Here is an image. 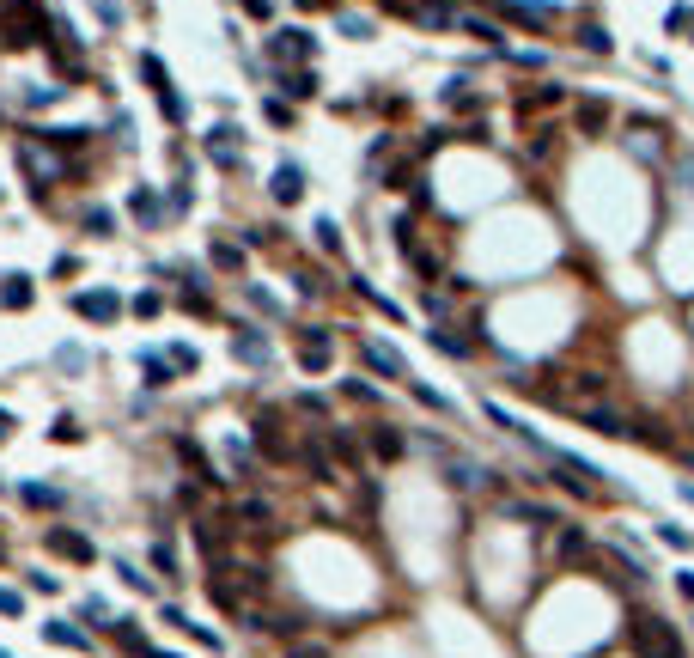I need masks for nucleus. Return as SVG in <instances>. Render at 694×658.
<instances>
[{
    "label": "nucleus",
    "instance_id": "33",
    "mask_svg": "<svg viewBox=\"0 0 694 658\" xmlns=\"http://www.w3.org/2000/svg\"><path fill=\"white\" fill-rule=\"evenodd\" d=\"M19 500H25V506H62V487H19Z\"/></svg>",
    "mask_w": 694,
    "mask_h": 658
},
{
    "label": "nucleus",
    "instance_id": "47",
    "mask_svg": "<svg viewBox=\"0 0 694 658\" xmlns=\"http://www.w3.org/2000/svg\"><path fill=\"white\" fill-rule=\"evenodd\" d=\"M79 439H86V433H79L73 421H62V427H55V446H79Z\"/></svg>",
    "mask_w": 694,
    "mask_h": 658
},
{
    "label": "nucleus",
    "instance_id": "10",
    "mask_svg": "<svg viewBox=\"0 0 694 658\" xmlns=\"http://www.w3.org/2000/svg\"><path fill=\"white\" fill-rule=\"evenodd\" d=\"M269 189H275V202H286V208H293V202H305V165L280 159V165H275V183H269Z\"/></svg>",
    "mask_w": 694,
    "mask_h": 658
},
{
    "label": "nucleus",
    "instance_id": "34",
    "mask_svg": "<svg viewBox=\"0 0 694 658\" xmlns=\"http://www.w3.org/2000/svg\"><path fill=\"white\" fill-rule=\"evenodd\" d=\"M86 232H92V238H110V232H116V213H110V208H92V213H86Z\"/></svg>",
    "mask_w": 694,
    "mask_h": 658
},
{
    "label": "nucleus",
    "instance_id": "39",
    "mask_svg": "<svg viewBox=\"0 0 694 658\" xmlns=\"http://www.w3.org/2000/svg\"><path fill=\"white\" fill-rule=\"evenodd\" d=\"M286 658H329V646H317V640H286Z\"/></svg>",
    "mask_w": 694,
    "mask_h": 658
},
{
    "label": "nucleus",
    "instance_id": "50",
    "mask_svg": "<svg viewBox=\"0 0 694 658\" xmlns=\"http://www.w3.org/2000/svg\"><path fill=\"white\" fill-rule=\"evenodd\" d=\"M269 122H275V129H286V122H293V110L280 104V98H269Z\"/></svg>",
    "mask_w": 694,
    "mask_h": 658
},
{
    "label": "nucleus",
    "instance_id": "16",
    "mask_svg": "<svg viewBox=\"0 0 694 658\" xmlns=\"http://www.w3.org/2000/svg\"><path fill=\"white\" fill-rule=\"evenodd\" d=\"M232 519H238L244 530H256V537H262V530L275 524V506H269V500H238V512H232Z\"/></svg>",
    "mask_w": 694,
    "mask_h": 658
},
{
    "label": "nucleus",
    "instance_id": "25",
    "mask_svg": "<svg viewBox=\"0 0 694 658\" xmlns=\"http://www.w3.org/2000/svg\"><path fill=\"white\" fill-rule=\"evenodd\" d=\"M627 433H633V439H640V446H670V433H664V421H627Z\"/></svg>",
    "mask_w": 694,
    "mask_h": 658
},
{
    "label": "nucleus",
    "instance_id": "38",
    "mask_svg": "<svg viewBox=\"0 0 694 658\" xmlns=\"http://www.w3.org/2000/svg\"><path fill=\"white\" fill-rule=\"evenodd\" d=\"M317 244H323V250H335V256H342V226H335V220H317Z\"/></svg>",
    "mask_w": 694,
    "mask_h": 658
},
{
    "label": "nucleus",
    "instance_id": "18",
    "mask_svg": "<svg viewBox=\"0 0 694 658\" xmlns=\"http://www.w3.org/2000/svg\"><path fill=\"white\" fill-rule=\"evenodd\" d=\"M177 451H183V463H195V470H202V482H208V487H219V482H226V476H219V470L208 463V451L195 446V439H177Z\"/></svg>",
    "mask_w": 694,
    "mask_h": 658
},
{
    "label": "nucleus",
    "instance_id": "7",
    "mask_svg": "<svg viewBox=\"0 0 694 658\" xmlns=\"http://www.w3.org/2000/svg\"><path fill=\"white\" fill-rule=\"evenodd\" d=\"M232 360H244V366H269V336H262L256 323H238V329H232Z\"/></svg>",
    "mask_w": 694,
    "mask_h": 658
},
{
    "label": "nucleus",
    "instance_id": "8",
    "mask_svg": "<svg viewBox=\"0 0 694 658\" xmlns=\"http://www.w3.org/2000/svg\"><path fill=\"white\" fill-rule=\"evenodd\" d=\"M73 312L92 317V323H116V317H122V299H116L110 287H98V293H73Z\"/></svg>",
    "mask_w": 694,
    "mask_h": 658
},
{
    "label": "nucleus",
    "instance_id": "3",
    "mask_svg": "<svg viewBox=\"0 0 694 658\" xmlns=\"http://www.w3.org/2000/svg\"><path fill=\"white\" fill-rule=\"evenodd\" d=\"M43 549H49V554H62V561H73V567H92V561H98L92 537H79L73 524H49V530H43Z\"/></svg>",
    "mask_w": 694,
    "mask_h": 658
},
{
    "label": "nucleus",
    "instance_id": "49",
    "mask_svg": "<svg viewBox=\"0 0 694 658\" xmlns=\"http://www.w3.org/2000/svg\"><path fill=\"white\" fill-rule=\"evenodd\" d=\"M19 610H25V597H19V591H0V616H19Z\"/></svg>",
    "mask_w": 694,
    "mask_h": 658
},
{
    "label": "nucleus",
    "instance_id": "36",
    "mask_svg": "<svg viewBox=\"0 0 694 658\" xmlns=\"http://www.w3.org/2000/svg\"><path fill=\"white\" fill-rule=\"evenodd\" d=\"M55 98H62V86H31V92H25V110H49Z\"/></svg>",
    "mask_w": 694,
    "mask_h": 658
},
{
    "label": "nucleus",
    "instance_id": "6",
    "mask_svg": "<svg viewBox=\"0 0 694 658\" xmlns=\"http://www.w3.org/2000/svg\"><path fill=\"white\" fill-rule=\"evenodd\" d=\"M208 597L219 604V610H226V616H250V586H232V579H226V567H213Z\"/></svg>",
    "mask_w": 694,
    "mask_h": 658
},
{
    "label": "nucleus",
    "instance_id": "45",
    "mask_svg": "<svg viewBox=\"0 0 694 658\" xmlns=\"http://www.w3.org/2000/svg\"><path fill=\"white\" fill-rule=\"evenodd\" d=\"M415 396H420V403H426V409H439V415H445V409H451V403H445V396H439V390H426V384H415Z\"/></svg>",
    "mask_w": 694,
    "mask_h": 658
},
{
    "label": "nucleus",
    "instance_id": "23",
    "mask_svg": "<svg viewBox=\"0 0 694 658\" xmlns=\"http://www.w3.org/2000/svg\"><path fill=\"white\" fill-rule=\"evenodd\" d=\"M585 537H579V530H555V561H566V567H573V561H585Z\"/></svg>",
    "mask_w": 694,
    "mask_h": 658
},
{
    "label": "nucleus",
    "instance_id": "56",
    "mask_svg": "<svg viewBox=\"0 0 694 658\" xmlns=\"http://www.w3.org/2000/svg\"><path fill=\"white\" fill-rule=\"evenodd\" d=\"M689 500H694V487H689Z\"/></svg>",
    "mask_w": 694,
    "mask_h": 658
},
{
    "label": "nucleus",
    "instance_id": "12",
    "mask_svg": "<svg viewBox=\"0 0 694 658\" xmlns=\"http://www.w3.org/2000/svg\"><path fill=\"white\" fill-rule=\"evenodd\" d=\"M359 360L372 366V372H384V379H409V366H402V354L384 342H359Z\"/></svg>",
    "mask_w": 694,
    "mask_h": 658
},
{
    "label": "nucleus",
    "instance_id": "19",
    "mask_svg": "<svg viewBox=\"0 0 694 658\" xmlns=\"http://www.w3.org/2000/svg\"><path fill=\"white\" fill-rule=\"evenodd\" d=\"M299 463L311 470V482H335V463H329V451L323 446H299Z\"/></svg>",
    "mask_w": 694,
    "mask_h": 658
},
{
    "label": "nucleus",
    "instance_id": "43",
    "mask_svg": "<svg viewBox=\"0 0 694 658\" xmlns=\"http://www.w3.org/2000/svg\"><path fill=\"white\" fill-rule=\"evenodd\" d=\"M463 31H469V37H482V43H500V31H493L487 19H463Z\"/></svg>",
    "mask_w": 694,
    "mask_h": 658
},
{
    "label": "nucleus",
    "instance_id": "1",
    "mask_svg": "<svg viewBox=\"0 0 694 658\" xmlns=\"http://www.w3.org/2000/svg\"><path fill=\"white\" fill-rule=\"evenodd\" d=\"M49 25H55V19H43V6H37V0H25V6L0 12V49H6V55H12V49H31Z\"/></svg>",
    "mask_w": 694,
    "mask_h": 658
},
{
    "label": "nucleus",
    "instance_id": "26",
    "mask_svg": "<svg viewBox=\"0 0 694 658\" xmlns=\"http://www.w3.org/2000/svg\"><path fill=\"white\" fill-rule=\"evenodd\" d=\"M280 86H286V98H317V73H311V68L280 73Z\"/></svg>",
    "mask_w": 694,
    "mask_h": 658
},
{
    "label": "nucleus",
    "instance_id": "14",
    "mask_svg": "<svg viewBox=\"0 0 694 658\" xmlns=\"http://www.w3.org/2000/svg\"><path fill=\"white\" fill-rule=\"evenodd\" d=\"M31 299H37L31 275H0V312H25Z\"/></svg>",
    "mask_w": 694,
    "mask_h": 658
},
{
    "label": "nucleus",
    "instance_id": "30",
    "mask_svg": "<svg viewBox=\"0 0 694 658\" xmlns=\"http://www.w3.org/2000/svg\"><path fill=\"white\" fill-rule=\"evenodd\" d=\"M213 269H219V275H238V269H244V250H238V244H213Z\"/></svg>",
    "mask_w": 694,
    "mask_h": 658
},
{
    "label": "nucleus",
    "instance_id": "15",
    "mask_svg": "<svg viewBox=\"0 0 694 658\" xmlns=\"http://www.w3.org/2000/svg\"><path fill=\"white\" fill-rule=\"evenodd\" d=\"M493 12L518 19V25H530V31H549V6H530V0H493Z\"/></svg>",
    "mask_w": 694,
    "mask_h": 658
},
{
    "label": "nucleus",
    "instance_id": "22",
    "mask_svg": "<svg viewBox=\"0 0 694 658\" xmlns=\"http://www.w3.org/2000/svg\"><path fill=\"white\" fill-rule=\"evenodd\" d=\"M566 390H573L579 403H597V396L609 390V379H603V372H573V384H566Z\"/></svg>",
    "mask_w": 694,
    "mask_h": 658
},
{
    "label": "nucleus",
    "instance_id": "20",
    "mask_svg": "<svg viewBox=\"0 0 694 658\" xmlns=\"http://www.w3.org/2000/svg\"><path fill=\"white\" fill-rule=\"evenodd\" d=\"M128 213H135L140 226H159V220H165V208H159L153 189H135V196H128Z\"/></svg>",
    "mask_w": 694,
    "mask_h": 658
},
{
    "label": "nucleus",
    "instance_id": "29",
    "mask_svg": "<svg viewBox=\"0 0 694 658\" xmlns=\"http://www.w3.org/2000/svg\"><path fill=\"white\" fill-rule=\"evenodd\" d=\"M579 129H585V135H597V129H609V104H597V98H585V104H579Z\"/></svg>",
    "mask_w": 694,
    "mask_h": 658
},
{
    "label": "nucleus",
    "instance_id": "4",
    "mask_svg": "<svg viewBox=\"0 0 694 658\" xmlns=\"http://www.w3.org/2000/svg\"><path fill=\"white\" fill-rule=\"evenodd\" d=\"M189 537H195V549L208 554V567H226V554H232V530H219V519H189Z\"/></svg>",
    "mask_w": 694,
    "mask_h": 658
},
{
    "label": "nucleus",
    "instance_id": "54",
    "mask_svg": "<svg viewBox=\"0 0 694 658\" xmlns=\"http://www.w3.org/2000/svg\"><path fill=\"white\" fill-rule=\"evenodd\" d=\"M305 6H329V0H305Z\"/></svg>",
    "mask_w": 694,
    "mask_h": 658
},
{
    "label": "nucleus",
    "instance_id": "40",
    "mask_svg": "<svg viewBox=\"0 0 694 658\" xmlns=\"http://www.w3.org/2000/svg\"><path fill=\"white\" fill-rule=\"evenodd\" d=\"M25 586L43 591V597H55V591H62V579H55V573H25Z\"/></svg>",
    "mask_w": 694,
    "mask_h": 658
},
{
    "label": "nucleus",
    "instance_id": "35",
    "mask_svg": "<svg viewBox=\"0 0 694 658\" xmlns=\"http://www.w3.org/2000/svg\"><path fill=\"white\" fill-rule=\"evenodd\" d=\"M116 579H122V586H128V591H153V579L140 573L135 561H116Z\"/></svg>",
    "mask_w": 694,
    "mask_h": 658
},
{
    "label": "nucleus",
    "instance_id": "52",
    "mask_svg": "<svg viewBox=\"0 0 694 658\" xmlns=\"http://www.w3.org/2000/svg\"><path fill=\"white\" fill-rule=\"evenodd\" d=\"M676 586H682V597H694V573H682V579H676Z\"/></svg>",
    "mask_w": 694,
    "mask_h": 658
},
{
    "label": "nucleus",
    "instance_id": "21",
    "mask_svg": "<svg viewBox=\"0 0 694 658\" xmlns=\"http://www.w3.org/2000/svg\"><path fill=\"white\" fill-rule=\"evenodd\" d=\"M43 640H55V646H73V653H86V646H92V634H79V628H68V622H43Z\"/></svg>",
    "mask_w": 694,
    "mask_h": 658
},
{
    "label": "nucleus",
    "instance_id": "55",
    "mask_svg": "<svg viewBox=\"0 0 694 658\" xmlns=\"http://www.w3.org/2000/svg\"><path fill=\"white\" fill-rule=\"evenodd\" d=\"M0 658H12V653H6V646H0Z\"/></svg>",
    "mask_w": 694,
    "mask_h": 658
},
{
    "label": "nucleus",
    "instance_id": "13",
    "mask_svg": "<svg viewBox=\"0 0 694 658\" xmlns=\"http://www.w3.org/2000/svg\"><path fill=\"white\" fill-rule=\"evenodd\" d=\"M579 421H585L591 433H609V439H616V433H627V415H622V409H609V403H585V409H579Z\"/></svg>",
    "mask_w": 694,
    "mask_h": 658
},
{
    "label": "nucleus",
    "instance_id": "5",
    "mask_svg": "<svg viewBox=\"0 0 694 658\" xmlns=\"http://www.w3.org/2000/svg\"><path fill=\"white\" fill-rule=\"evenodd\" d=\"M329 360H335V342H329V329L305 323V329H299V366H305V372H329Z\"/></svg>",
    "mask_w": 694,
    "mask_h": 658
},
{
    "label": "nucleus",
    "instance_id": "44",
    "mask_svg": "<svg viewBox=\"0 0 694 658\" xmlns=\"http://www.w3.org/2000/svg\"><path fill=\"white\" fill-rule=\"evenodd\" d=\"M171 366H183V372H195L202 360H195V347H183V342H177V347H171Z\"/></svg>",
    "mask_w": 694,
    "mask_h": 658
},
{
    "label": "nucleus",
    "instance_id": "53",
    "mask_svg": "<svg viewBox=\"0 0 694 658\" xmlns=\"http://www.w3.org/2000/svg\"><path fill=\"white\" fill-rule=\"evenodd\" d=\"M426 6H433V12H451V0H426Z\"/></svg>",
    "mask_w": 694,
    "mask_h": 658
},
{
    "label": "nucleus",
    "instance_id": "46",
    "mask_svg": "<svg viewBox=\"0 0 694 658\" xmlns=\"http://www.w3.org/2000/svg\"><path fill=\"white\" fill-rule=\"evenodd\" d=\"M342 390H347V396H353V403H372V396H378V390H372V384H359V379H347Z\"/></svg>",
    "mask_w": 694,
    "mask_h": 658
},
{
    "label": "nucleus",
    "instance_id": "37",
    "mask_svg": "<svg viewBox=\"0 0 694 658\" xmlns=\"http://www.w3.org/2000/svg\"><path fill=\"white\" fill-rule=\"evenodd\" d=\"M153 567H159L165 579H177V549L171 543H153Z\"/></svg>",
    "mask_w": 694,
    "mask_h": 658
},
{
    "label": "nucleus",
    "instance_id": "17",
    "mask_svg": "<svg viewBox=\"0 0 694 658\" xmlns=\"http://www.w3.org/2000/svg\"><path fill=\"white\" fill-rule=\"evenodd\" d=\"M43 146H68V153H79L86 140H92V129H31Z\"/></svg>",
    "mask_w": 694,
    "mask_h": 658
},
{
    "label": "nucleus",
    "instance_id": "32",
    "mask_svg": "<svg viewBox=\"0 0 694 658\" xmlns=\"http://www.w3.org/2000/svg\"><path fill=\"white\" fill-rule=\"evenodd\" d=\"M329 451H335V457H342L347 470H359V446H353V439H347V433H335V427H329Z\"/></svg>",
    "mask_w": 694,
    "mask_h": 658
},
{
    "label": "nucleus",
    "instance_id": "2",
    "mask_svg": "<svg viewBox=\"0 0 694 658\" xmlns=\"http://www.w3.org/2000/svg\"><path fill=\"white\" fill-rule=\"evenodd\" d=\"M256 451H262L269 463H299V446H293V433L280 427L275 409H262V415H256Z\"/></svg>",
    "mask_w": 694,
    "mask_h": 658
},
{
    "label": "nucleus",
    "instance_id": "51",
    "mask_svg": "<svg viewBox=\"0 0 694 658\" xmlns=\"http://www.w3.org/2000/svg\"><path fill=\"white\" fill-rule=\"evenodd\" d=\"M244 6H250L256 19H269V12H275V0H244Z\"/></svg>",
    "mask_w": 694,
    "mask_h": 658
},
{
    "label": "nucleus",
    "instance_id": "31",
    "mask_svg": "<svg viewBox=\"0 0 694 658\" xmlns=\"http://www.w3.org/2000/svg\"><path fill=\"white\" fill-rule=\"evenodd\" d=\"M140 372H146V384H153V390H165V384H171V366H165L159 354H140Z\"/></svg>",
    "mask_w": 694,
    "mask_h": 658
},
{
    "label": "nucleus",
    "instance_id": "48",
    "mask_svg": "<svg viewBox=\"0 0 694 658\" xmlns=\"http://www.w3.org/2000/svg\"><path fill=\"white\" fill-rule=\"evenodd\" d=\"M159 305H165L159 293H140V299H135V312H140V317H159Z\"/></svg>",
    "mask_w": 694,
    "mask_h": 658
},
{
    "label": "nucleus",
    "instance_id": "41",
    "mask_svg": "<svg viewBox=\"0 0 694 658\" xmlns=\"http://www.w3.org/2000/svg\"><path fill=\"white\" fill-rule=\"evenodd\" d=\"M189 202H195V189H189V177H177V189H171V213H183Z\"/></svg>",
    "mask_w": 694,
    "mask_h": 658
},
{
    "label": "nucleus",
    "instance_id": "42",
    "mask_svg": "<svg viewBox=\"0 0 694 658\" xmlns=\"http://www.w3.org/2000/svg\"><path fill=\"white\" fill-rule=\"evenodd\" d=\"M585 49H591V55H609V31H597V25H585Z\"/></svg>",
    "mask_w": 694,
    "mask_h": 658
},
{
    "label": "nucleus",
    "instance_id": "27",
    "mask_svg": "<svg viewBox=\"0 0 694 658\" xmlns=\"http://www.w3.org/2000/svg\"><path fill=\"white\" fill-rule=\"evenodd\" d=\"M79 622H92V628H116V616H110V604H104V597H79Z\"/></svg>",
    "mask_w": 694,
    "mask_h": 658
},
{
    "label": "nucleus",
    "instance_id": "11",
    "mask_svg": "<svg viewBox=\"0 0 694 658\" xmlns=\"http://www.w3.org/2000/svg\"><path fill=\"white\" fill-rule=\"evenodd\" d=\"M366 446H372V457H384V463H396V457L409 451V439H402V433H396L390 421H372V427H366Z\"/></svg>",
    "mask_w": 694,
    "mask_h": 658
},
{
    "label": "nucleus",
    "instance_id": "9",
    "mask_svg": "<svg viewBox=\"0 0 694 658\" xmlns=\"http://www.w3.org/2000/svg\"><path fill=\"white\" fill-rule=\"evenodd\" d=\"M640 653H646V658H682V640H676V634L652 616V622L640 628Z\"/></svg>",
    "mask_w": 694,
    "mask_h": 658
},
{
    "label": "nucleus",
    "instance_id": "24",
    "mask_svg": "<svg viewBox=\"0 0 694 658\" xmlns=\"http://www.w3.org/2000/svg\"><path fill=\"white\" fill-rule=\"evenodd\" d=\"M140 73H146L153 98H165V92H171V73H165V62H159V55H140Z\"/></svg>",
    "mask_w": 694,
    "mask_h": 658
},
{
    "label": "nucleus",
    "instance_id": "28",
    "mask_svg": "<svg viewBox=\"0 0 694 658\" xmlns=\"http://www.w3.org/2000/svg\"><path fill=\"white\" fill-rule=\"evenodd\" d=\"M426 342L439 347V354H451V360H469V342H463V336H451V329H426Z\"/></svg>",
    "mask_w": 694,
    "mask_h": 658
}]
</instances>
